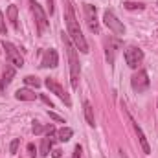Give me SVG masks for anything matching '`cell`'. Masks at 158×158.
Returning <instances> with one entry per match:
<instances>
[{
  "instance_id": "cell-21",
  "label": "cell",
  "mask_w": 158,
  "mask_h": 158,
  "mask_svg": "<svg viewBox=\"0 0 158 158\" xmlns=\"http://www.w3.org/2000/svg\"><path fill=\"white\" fill-rule=\"evenodd\" d=\"M19 143H20V140H19V138H15V140L9 143V151H11V155H15V153H17V149H19Z\"/></svg>"
},
{
  "instance_id": "cell-30",
  "label": "cell",
  "mask_w": 158,
  "mask_h": 158,
  "mask_svg": "<svg viewBox=\"0 0 158 158\" xmlns=\"http://www.w3.org/2000/svg\"><path fill=\"white\" fill-rule=\"evenodd\" d=\"M119 158H129V156H127V153H125V151H123V149H121V151H119Z\"/></svg>"
},
{
  "instance_id": "cell-1",
  "label": "cell",
  "mask_w": 158,
  "mask_h": 158,
  "mask_svg": "<svg viewBox=\"0 0 158 158\" xmlns=\"http://www.w3.org/2000/svg\"><path fill=\"white\" fill-rule=\"evenodd\" d=\"M64 19H66V26H68V37L74 42L76 50H79L81 53H88V44L85 40V35L79 28L77 20H76V13H74V7L70 2H64Z\"/></svg>"
},
{
  "instance_id": "cell-7",
  "label": "cell",
  "mask_w": 158,
  "mask_h": 158,
  "mask_svg": "<svg viewBox=\"0 0 158 158\" xmlns=\"http://www.w3.org/2000/svg\"><path fill=\"white\" fill-rule=\"evenodd\" d=\"M123 55H125V63H127L131 68H138V64H140L142 59H143V52H142L138 46H127Z\"/></svg>"
},
{
  "instance_id": "cell-15",
  "label": "cell",
  "mask_w": 158,
  "mask_h": 158,
  "mask_svg": "<svg viewBox=\"0 0 158 158\" xmlns=\"http://www.w3.org/2000/svg\"><path fill=\"white\" fill-rule=\"evenodd\" d=\"M52 143H53V138L52 136H44L42 138V142H40V156H48L50 155Z\"/></svg>"
},
{
  "instance_id": "cell-4",
  "label": "cell",
  "mask_w": 158,
  "mask_h": 158,
  "mask_svg": "<svg viewBox=\"0 0 158 158\" xmlns=\"http://www.w3.org/2000/svg\"><path fill=\"white\" fill-rule=\"evenodd\" d=\"M131 86H132L134 92L143 94V92L149 88V76H147V72H145V70H138V72L131 77Z\"/></svg>"
},
{
  "instance_id": "cell-25",
  "label": "cell",
  "mask_w": 158,
  "mask_h": 158,
  "mask_svg": "<svg viewBox=\"0 0 158 158\" xmlns=\"http://www.w3.org/2000/svg\"><path fill=\"white\" fill-rule=\"evenodd\" d=\"M31 131H33V134H40V132L44 131V127H42L40 123H33V129H31Z\"/></svg>"
},
{
  "instance_id": "cell-18",
  "label": "cell",
  "mask_w": 158,
  "mask_h": 158,
  "mask_svg": "<svg viewBox=\"0 0 158 158\" xmlns=\"http://www.w3.org/2000/svg\"><path fill=\"white\" fill-rule=\"evenodd\" d=\"M24 83H26L28 86H35V88L40 86V81L35 77V76H26V77H24Z\"/></svg>"
},
{
  "instance_id": "cell-6",
  "label": "cell",
  "mask_w": 158,
  "mask_h": 158,
  "mask_svg": "<svg viewBox=\"0 0 158 158\" xmlns=\"http://www.w3.org/2000/svg\"><path fill=\"white\" fill-rule=\"evenodd\" d=\"M2 48L6 50V55H7V61L15 66V68H20V66H24V59H22V55H20V52L11 44V42H2Z\"/></svg>"
},
{
  "instance_id": "cell-23",
  "label": "cell",
  "mask_w": 158,
  "mask_h": 158,
  "mask_svg": "<svg viewBox=\"0 0 158 158\" xmlns=\"http://www.w3.org/2000/svg\"><path fill=\"white\" fill-rule=\"evenodd\" d=\"M40 99H42V101H44V103H46V105H48L50 109H53V103H52V99H50V98H48L46 94H40Z\"/></svg>"
},
{
  "instance_id": "cell-12",
  "label": "cell",
  "mask_w": 158,
  "mask_h": 158,
  "mask_svg": "<svg viewBox=\"0 0 158 158\" xmlns=\"http://www.w3.org/2000/svg\"><path fill=\"white\" fill-rule=\"evenodd\" d=\"M15 98L20 99V101H33V99H37V94L30 88H19L15 92Z\"/></svg>"
},
{
  "instance_id": "cell-10",
  "label": "cell",
  "mask_w": 158,
  "mask_h": 158,
  "mask_svg": "<svg viewBox=\"0 0 158 158\" xmlns=\"http://www.w3.org/2000/svg\"><path fill=\"white\" fill-rule=\"evenodd\" d=\"M57 63H59V57H57V52L55 50H46L44 52V55H42V63H40V66H44V68H55L57 66Z\"/></svg>"
},
{
  "instance_id": "cell-22",
  "label": "cell",
  "mask_w": 158,
  "mask_h": 158,
  "mask_svg": "<svg viewBox=\"0 0 158 158\" xmlns=\"http://www.w3.org/2000/svg\"><path fill=\"white\" fill-rule=\"evenodd\" d=\"M48 116H50V118H52V119H55V121H59V123H64V119L61 118L59 114H55L53 110H48Z\"/></svg>"
},
{
  "instance_id": "cell-29",
  "label": "cell",
  "mask_w": 158,
  "mask_h": 158,
  "mask_svg": "<svg viewBox=\"0 0 158 158\" xmlns=\"http://www.w3.org/2000/svg\"><path fill=\"white\" fill-rule=\"evenodd\" d=\"M48 6H50V15L53 13V0H48Z\"/></svg>"
},
{
  "instance_id": "cell-2",
  "label": "cell",
  "mask_w": 158,
  "mask_h": 158,
  "mask_svg": "<svg viewBox=\"0 0 158 158\" xmlns=\"http://www.w3.org/2000/svg\"><path fill=\"white\" fill-rule=\"evenodd\" d=\"M63 42L66 46V52H68V61H70V83H72V88L76 90L79 86V61H77V50L74 46V42L70 40L68 35L63 33Z\"/></svg>"
},
{
  "instance_id": "cell-17",
  "label": "cell",
  "mask_w": 158,
  "mask_h": 158,
  "mask_svg": "<svg viewBox=\"0 0 158 158\" xmlns=\"http://www.w3.org/2000/svg\"><path fill=\"white\" fill-rule=\"evenodd\" d=\"M72 134H74V131H72L70 127H63V129L57 131V140H61V142H68V140L72 138Z\"/></svg>"
},
{
  "instance_id": "cell-16",
  "label": "cell",
  "mask_w": 158,
  "mask_h": 158,
  "mask_svg": "<svg viewBox=\"0 0 158 158\" xmlns=\"http://www.w3.org/2000/svg\"><path fill=\"white\" fill-rule=\"evenodd\" d=\"M83 110H85L86 123H88L90 127H94V125H96V119H94V110H92V105H90L88 101H85V105H83Z\"/></svg>"
},
{
  "instance_id": "cell-13",
  "label": "cell",
  "mask_w": 158,
  "mask_h": 158,
  "mask_svg": "<svg viewBox=\"0 0 158 158\" xmlns=\"http://www.w3.org/2000/svg\"><path fill=\"white\" fill-rule=\"evenodd\" d=\"M7 19H9V22H11V26H13L15 30H19V9H17L15 4H11V6L7 7Z\"/></svg>"
},
{
  "instance_id": "cell-26",
  "label": "cell",
  "mask_w": 158,
  "mask_h": 158,
  "mask_svg": "<svg viewBox=\"0 0 158 158\" xmlns=\"http://www.w3.org/2000/svg\"><path fill=\"white\" fill-rule=\"evenodd\" d=\"M28 153H30L31 158H35V145L33 143H28Z\"/></svg>"
},
{
  "instance_id": "cell-9",
  "label": "cell",
  "mask_w": 158,
  "mask_h": 158,
  "mask_svg": "<svg viewBox=\"0 0 158 158\" xmlns=\"http://www.w3.org/2000/svg\"><path fill=\"white\" fill-rule=\"evenodd\" d=\"M83 9H85V19H86V24H88L90 31H96L98 33L99 31V26H98V20H96V7L92 4H85Z\"/></svg>"
},
{
  "instance_id": "cell-24",
  "label": "cell",
  "mask_w": 158,
  "mask_h": 158,
  "mask_svg": "<svg viewBox=\"0 0 158 158\" xmlns=\"http://www.w3.org/2000/svg\"><path fill=\"white\" fill-rule=\"evenodd\" d=\"M44 131H46V136H53V134H55V127H53V125H46Z\"/></svg>"
},
{
  "instance_id": "cell-11",
  "label": "cell",
  "mask_w": 158,
  "mask_h": 158,
  "mask_svg": "<svg viewBox=\"0 0 158 158\" xmlns=\"http://www.w3.org/2000/svg\"><path fill=\"white\" fill-rule=\"evenodd\" d=\"M131 123L134 125V131H136V134H138V140H140V145H142L143 153H145V155H151V147H149V143H147V138H145L143 131L138 127V123H134V119H132V118H131Z\"/></svg>"
},
{
  "instance_id": "cell-14",
  "label": "cell",
  "mask_w": 158,
  "mask_h": 158,
  "mask_svg": "<svg viewBox=\"0 0 158 158\" xmlns=\"http://www.w3.org/2000/svg\"><path fill=\"white\" fill-rule=\"evenodd\" d=\"M13 77H15V66L9 63V64H6V68H4V79H2V86L9 85Z\"/></svg>"
},
{
  "instance_id": "cell-19",
  "label": "cell",
  "mask_w": 158,
  "mask_h": 158,
  "mask_svg": "<svg viewBox=\"0 0 158 158\" xmlns=\"http://www.w3.org/2000/svg\"><path fill=\"white\" fill-rule=\"evenodd\" d=\"M125 9H143V4H136V2H125L123 4Z\"/></svg>"
},
{
  "instance_id": "cell-27",
  "label": "cell",
  "mask_w": 158,
  "mask_h": 158,
  "mask_svg": "<svg viewBox=\"0 0 158 158\" xmlns=\"http://www.w3.org/2000/svg\"><path fill=\"white\" fill-rule=\"evenodd\" d=\"M52 156L53 158H63V151H61V149H53V151H52Z\"/></svg>"
},
{
  "instance_id": "cell-5",
  "label": "cell",
  "mask_w": 158,
  "mask_h": 158,
  "mask_svg": "<svg viewBox=\"0 0 158 158\" xmlns=\"http://www.w3.org/2000/svg\"><path fill=\"white\" fill-rule=\"evenodd\" d=\"M44 85H46V88L50 90V92H53L59 99H63L64 101V105L66 107H72V99H70V96L64 92V88L55 81V79H52V77H48V79H44Z\"/></svg>"
},
{
  "instance_id": "cell-8",
  "label": "cell",
  "mask_w": 158,
  "mask_h": 158,
  "mask_svg": "<svg viewBox=\"0 0 158 158\" xmlns=\"http://www.w3.org/2000/svg\"><path fill=\"white\" fill-rule=\"evenodd\" d=\"M30 4H31V11H33L35 22H37L39 33H44V31H46V28H48V17H46V13L42 11V7H40L35 0H30Z\"/></svg>"
},
{
  "instance_id": "cell-20",
  "label": "cell",
  "mask_w": 158,
  "mask_h": 158,
  "mask_svg": "<svg viewBox=\"0 0 158 158\" xmlns=\"http://www.w3.org/2000/svg\"><path fill=\"white\" fill-rule=\"evenodd\" d=\"M7 33V30H6V17H4V13H0V35H6Z\"/></svg>"
},
{
  "instance_id": "cell-3",
  "label": "cell",
  "mask_w": 158,
  "mask_h": 158,
  "mask_svg": "<svg viewBox=\"0 0 158 158\" xmlns=\"http://www.w3.org/2000/svg\"><path fill=\"white\" fill-rule=\"evenodd\" d=\"M103 22H105V26L114 33V35H118V37H121V35H125V26L121 24L118 20V17L112 13V11H105L103 13Z\"/></svg>"
},
{
  "instance_id": "cell-28",
  "label": "cell",
  "mask_w": 158,
  "mask_h": 158,
  "mask_svg": "<svg viewBox=\"0 0 158 158\" xmlns=\"http://www.w3.org/2000/svg\"><path fill=\"white\" fill-rule=\"evenodd\" d=\"M72 158H81V145H76V149H74V155Z\"/></svg>"
}]
</instances>
